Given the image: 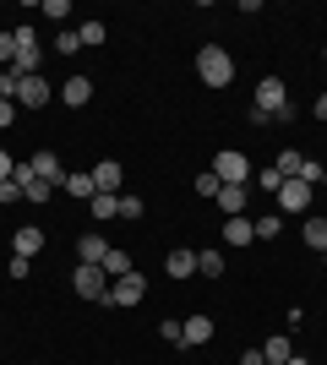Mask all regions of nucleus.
I'll list each match as a JSON object with an SVG mask.
<instances>
[{
	"mask_svg": "<svg viewBox=\"0 0 327 365\" xmlns=\"http://www.w3.org/2000/svg\"><path fill=\"white\" fill-rule=\"evenodd\" d=\"M197 76H202L207 88H229V82H234V61H229V49L207 44L202 55H197Z\"/></svg>",
	"mask_w": 327,
	"mask_h": 365,
	"instance_id": "nucleus-1",
	"label": "nucleus"
},
{
	"mask_svg": "<svg viewBox=\"0 0 327 365\" xmlns=\"http://www.w3.org/2000/svg\"><path fill=\"white\" fill-rule=\"evenodd\" d=\"M311 191H316V185H306V180H284L279 191H273V202H279V218L311 213Z\"/></svg>",
	"mask_w": 327,
	"mask_h": 365,
	"instance_id": "nucleus-2",
	"label": "nucleus"
},
{
	"mask_svg": "<svg viewBox=\"0 0 327 365\" xmlns=\"http://www.w3.org/2000/svg\"><path fill=\"white\" fill-rule=\"evenodd\" d=\"M213 175H218L224 185H251V158H246L240 148H224V153L213 158Z\"/></svg>",
	"mask_w": 327,
	"mask_h": 365,
	"instance_id": "nucleus-3",
	"label": "nucleus"
},
{
	"mask_svg": "<svg viewBox=\"0 0 327 365\" xmlns=\"http://www.w3.org/2000/svg\"><path fill=\"white\" fill-rule=\"evenodd\" d=\"M71 284H77V294H82V300H104V294H109V273L98 267V262H77Z\"/></svg>",
	"mask_w": 327,
	"mask_h": 365,
	"instance_id": "nucleus-4",
	"label": "nucleus"
},
{
	"mask_svg": "<svg viewBox=\"0 0 327 365\" xmlns=\"http://www.w3.org/2000/svg\"><path fill=\"white\" fill-rule=\"evenodd\" d=\"M142 294H147V278L137 273V267H131V273L125 278H115V284H109V294H104V305H142Z\"/></svg>",
	"mask_w": 327,
	"mask_h": 365,
	"instance_id": "nucleus-5",
	"label": "nucleus"
},
{
	"mask_svg": "<svg viewBox=\"0 0 327 365\" xmlns=\"http://www.w3.org/2000/svg\"><path fill=\"white\" fill-rule=\"evenodd\" d=\"M256 109H262V115H284V109H289L284 76H262V82H256Z\"/></svg>",
	"mask_w": 327,
	"mask_h": 365,
	"instance_id": "nucleus-6",
	"label": "nucleus"
},
{
	"mask_svg": "<svg viewBox=\"0 0 327 365\" xmlns=\"http://www.w3.org/2000/svg\"><path fill=\"white\" fill-rule=\"evenodd\" d=\"M49 93H55V88H49L44 76H22V82H16V98H11V104H16V109H38V104H49Z\"/></svg>",
	"mask_w": 327,
	"mask_h": 365,
	"instance_id": "nucleus-7",
	"label": "nucleus"
},
{
	"mask_svg": "<svg viewBox=\"0 0 327 365\" xmlns=\"http://www.w3.org/2000/svg\"><path fill=\"white\" fill-rule=\"evenodd\" d=\"M28 164H33V175H38V180H44V185H55V191H61V185H66V169H61V158H55V153H49V148H38V153H33V158H28Z\"/></svg>",
	"mask_w": 327,
	"mask_h": 365,
	"instance_id": "nucleus-8",
	"label": "nucleus"
},
{
	"mask_svg": "<svg viewBox=\"0 0 327 365\" xmlns=\"http://www.w3.org/2000/svg\"><path fill=\"white\" fill-rule=\"evenodd\" d=\"M218 213L224 218H246V202H251V185H224V191H218Z\"/></svg>",
	"mask_w": 327,
	"mask_h": 365,
	"instance_id": "nucleus-9",
	"label": "nucleus"
},
{
	"mask_svg": "<svg viewBox=\"0 0 327 365\" xmlns=\"http://www.w3.org/2000/svg\"><path fill=\"white\" fill-rule=\"evenodd\" d=\"M38 251H44V229L28 224V229H16V235H11V257H28V262H33Z\"/></svg>",
	"mask_w": 327,
	"mask_h": 365,
	"instance_id": "nucleus-10",
	"label": "nucleus"
},
{
	"mask_svg": "<svg viewBox=\"0 0 327 365\" xmlns=\"http://www.w3.org/2000/svg\"><path fill=\"white\" fill-rule=\"evenodd\" d=\"M180 327H186V344H180V349H202L207 338H213V322L207 317H186Z\"/></svg>",
	"mask_w": 327,
	"mask_h": 365,
	"instance_id": "nucleus-11",
	"label": "nucleus"
},
{
	"mask_svg": "<svg viewBox=\"0 0 327 365\" xmlns=\"http://www.w3.org/2000/svg\"><path fill=\"white\" fill-rule=\"evenodd\" d=\"M93 185H98V191H109V197H120V164L104 158V164L93 169Z\"/></svg>",
	"mask_w": 327,
	"mask_h": 365,
	"instance_id": "nucleus-12",
	"label": "nucleus"
},
{
	"mask_svg": "<svg viewBox=\"0 0 327 365\" xmlns=\"http://www.w3.org/2000/svg\"><path fill=\"white\" fill-rule=\"evenodd\" d=\"M61 98H66V104H71V109H82V104H88V98H93V82H88V76H71V82H66V88H61Z\"/></svg>",
	"mask_w": 327,
	"mask_h": 365,
	"instance_id": "nucleus-13",
	"label": "nucleus"
},
{
	"mask_svg": "<svg viewBox=\"0 0 327 365\" xmlns=\"http://www.w3.org/2000/svg\"><path fill=\"white\" fill-rule=\"evenodd\" d=\"M88 213H93L98 224H109V218H120V197H109V191H98V197L88 202Z\"/></svg>",
	"mask_w": 327,
	"mask_h": 365,
	"instance_id": "nucleus-14",
	"label": "nucleus"
},
{
	"mask_svg": "<svg viewBox=\"0 0 327 365\" xmlns=\"http://www.w3.org/2000/svg\"><path fill=\"white\" fill-rule=\"evenodd\" d=\"M251 235H256V240H279V235H284V218H279V213L251 218Z\"/></svg>",
	"mask_w": 327,
	"mask_h": 365,
	"instance_id": "nucleus-15",
	"label": "nucleus"
},
{
	"mask_svg": "<svg viewBox=\"0 0 327 365\" xmlns=\"http://www.w3.org/2000/svg\"><path fill=\"white\" fill-rule=\"evenodd\" d=\"M224 240L229 245H251L256 235H251V218H224Z\"/></svg>",
	"mask_w": 327,
	"mask_h": 365,
	"instance_id": "nucleus-16",
	"label": "nucleus"
},
{
	"mask_svg": "<svg viewBox=\"0 0 327 365\" xmlns=\"http://www.w3.org/2000/svg\"><path fill=\"white\" fill-rule=\"evenodd\" d=\"M197 273H202V278H224V251H213V245L197 251Z\"/></svg>",
	"mask_w": 327,
	"mask_h": 365,
	"instance_id": "nucleus-17",
	"label": "nucleus"
},
{
	"mask_svg": "<svg viewBox=\"0 0 327 365\" xmlns=\"http://www.w3.org/2000/svg\"><path fill=\"white\" fill-rule=\"evenodd\" d=\"M164 267H170V278H191V273H197V251H170Z\"/></svg>",
	"mask_w": 327,
	"mask_h": 365,
	"instance_id": "nucleus-18",
	"label": "nucleus"
},
{
	"mask_svg": "<svg viewBox=\"0 0 327 365\" xmlns=\"http://www.w3.org/2000/svg\"><path fill=\"white\" fill-rule=\"evenodd\" d=\"M77 257H82V262H104V257H109V240H104V235H82Z\"/></svg>",
	"mask_w": 327,
	"mask_h": 365,
	"instance_id": "nucleus-19",
	"label": "nucleus"
},
{
	"mask_svg": "<svg viewBox=\"0 0 327 365\" xmlns=\"http://www.w3.org/2000/svg\"><path fill=\"white\" fill-rule=\"evenodd\" d=\"M300 240L311 245V251H327V218H306V229H300Z\"/></svg>",
	"mask_w": 327,
	"mask_h": 365,
	"instance_id": "nucleus-20",
	"label": "nucleus"
},
{
	"mask_svg": "<svg viewBox=\"0 0 327 365\" xmlns=\"http://www.w3.org/2000/svg\"><path fill=\"white\" fill-rule=\"evenodd\" d=\"M61 191H71V197H82V202H93V197H98L93 175H66V185H61Z\"/></svg>",
	"mask_w": 327,
	"mask_h": 365,
	"instance_id": "nucleus-21",
	"label": "nucleus"
},
{
	"mask_svg": "<svg viewBox=\"0 0 327 365\" xmlns=\"http://www.w3.org/2000/svg\"><path fill=\"white\" fill-rule=\"evenodd\" d=\"M98 267H104V273H109V278H125V273H131V257H125L120 245H109V257H104V262H98Z\"/></svg>",
	"mask_w": 327,
	"mask_h": 365,
	"instance_id": "nucleus-22",
	"label": "nucleus"
},
{
	"mask_svg": "<svg viewBox=\"0 0 327 365\" xmlns=\"http://www.w3.org/2000/svg\"><path fill=\"white\" fill-rule=\"evenodd\" d=\"M289 354H295V344H289V338H267V344H262V360H267V365H284Z\"/></svg>",
	"mask_w": 327,
	"mask_h": 365,
	"instance_id": "nucleus-23",
	"label": "nucleus"
},
{
	"mask_svg": "<svg viewBox=\"0 0 327 365\" xmlns=\"http://www.w3.org/2000/svg\"><path fill=\"white\" fill-rule=\"evenodd\" d=\"M77 38H82L88 49H98V44L109 38V28H104V22H82V28H77Z\"/></svg>",
	"mask_w": 327,
	"mask_h": 365,
	"instance_id": "nucleus-24",
	"label": "nucleus"
},
{
	"mask_svg": "<svg viewBox=\"0 0 327 365\" xmlns=\"http://www.w3.org/2000/svg\"><path fill=\"white\" fill-rule=\"evenodd\" d=\"M38 16H49V22H66V16H71V6H66V0H44V6H38Z\"/></svg>",
	"mask_w": 327,
	"mask_h": 365,
	"instance_id": "nucleus-25",
	"label": "nucleus"
},
{
	"mask_svg": "<svg viewBox=\"0 0 327 365\" xmlns=\"http://www.w3.org/2000/svg\"><path fill=\"white\" fill-rule=\"evenodd\" d=\"M197 191H202V197H218V191H224V180H218L213 169H202V175H197Z\"/></svg>",
	"mask_w": 327,
	"mask_h": 365,
	"instance_id": "nucleus-26",
	"label": "nucleus"
},
{
	"mask_svg": "<svg viewBox=\"0 0 327 365\" xmlns=\"http://www.w3.org/2000/svg\"><path fill=\"white\" fill-rule=\"evenodd\" d=\"M147 207H142V197H131V191H120V218H142Z\"/></svg>",
	"mask_w": 327,
	"mask_h": 365,
	"instance_id": "nucleus-27",
	"label": "nucleus"
},
{
	"mask_svg": "<svg viewBox=\"0 0 327 365\" xmlns=\"http://www.w3.org/2000/svg\"><path fill=\"white\" fill-rule=\"evenodd\" d=\"M158 338H164V344H186V327H180V322H158Z\"/></svg>",
	"mask_w": 327,
	"mask_h": 365,
	"instance_id": "nucleus-28",
	"label": "nucleus"
},
{
	"mask_svg": "<svg viewBox=\"0 0 327 365\" xmlns=\"http://www.w3.org/2000/svg\"><path fill=\"white\" fill-rule=\"evenodd\" d=\"M16 82H22V76H16L11 66H0V98H16Z\"/></svg>",
	"mask_w": 327,
	"mask_h": 365,
	"instance_id": "nucleus-29",
	"label": "nucleus"
},
{
	"mask_svg": "<svg viewBox=\"0 0 327 365\" xmlns=\"http://www.w3.org/2000/svg\"><path fill=\"white\" fill-rule=\"evenodd\" d=\"M16 61V33H0V66Z\"/></svg>",
	"mask_w": 327,
	"mask_h": 365,
	"instance_id": "nucleus-30",
	"label": "nucleus"
},
{
	"mask_svg": "<svg viewBox=\"0 0 327 365\" xmlns=\"http://www.w3.org/2000/svg\"><path fill=\"white\" fill-rule=\"evenodd\" d=\"M256 185H262V191H279L284 175H279V169H262V175H256Z\"/></svg>",
	"mask_w": 327,
	"mask_h": 365,
	"instance_id": "nucleus-31",
	"label": "nucleus"
},
{
	"mask_svg": "<svg viewBox=\"0 0 327 365\" xmlns=\"http://www.w3.org/2000/svg\"><path fill=\"white\" fill-rule=\"evenodd\" d=\"M77 49H82V38H77L71 28H66V33H61V55H77Z\"/></svg>",
	"mask_w": 327,
	"mask_h": 365,
	"instance_id": "nucleus-32",
	"label": "nucleus"
},
{
	"mask_svg": "<svg viewBox=\"0 0 327 365\" xmlns=\"http://www.w3.org/2000/svg\"><path fill=\"white\" fill-rule=\"evenodd\" d=\"M0 202H22V185H16V180H0Z\"/></svg>",
	"mask_w": 327,
	"mask_h": 365,
	"instance_id": "nucleus-33",
	"label": "nucleus"
},
{
	"mask_svg": "<svg viewBox=\"0 0 327 365\" xmlns=\"http://www.w3.org/2000/svg\"><path fill=\"white\" fill-rule=\"evenodd\" d=\"M11 175H16V158H11L6 148H0V180H11Z\"/></svg>",
	"mask_w": 327,
	"mask_h": 365,
	"instance_id": "nucleus-34",
	"label": "nucleus"
},
{
	"mask_svg": "<svg viewBox=\"0 0 327 365\" xmlns=\"http://www.w3.org/2000/svg\"><path fill=\"white\" fill-rule=\"evenodd\" d=\"M11 120H16V104H11V98H0V131H6Z\"/></svg>",
	"mask_w": 327,
	"mask_h": 365,
	"instance_id": "nucleus-35",
	"label": "nucleus"
},
{
	"mask_svg": "<svg viewBox=\"0 0 327 365\" xmlns=\"http://www.w3.org/2000/svg\"><path fill=\"white\" fill-rule=\"evenodd\" d=\"M240 365H267V360H262V349H246V354H240Z\"/></svg>",
	"mask_w": 327,
	"mask_h": 365,
	"instance_id": "nucleus-36",
	"label": "nucleus"
},
{
	"mask_svg": "<svg viewBox=\"0 0 327 365\" xmlns=\"http://www.w3.org/2000/svg\"><path fill=\"white\" fill-rule=\"evenodd\" d=\"M311 115H316V120H327V93H322V98L311 104Z\"/></svg>",
	"mask_w": 327,
	"mask_h": 365,
	"instance_id": "nucleus-37",
	"label": "nucleus"
},
{
	"mask_svg": "<svg viewBox=\"0 0 327 365\" xmlns=\"http://www.w3.org/2000/svg\"><path fill=\"white\" fill-rule=\"evenodd\" d=\"M284 365H311V360H300V354H289V360H284Z\"/></svg>",
	"mask_w": 327,
	"mask_h": 365,
	"instance_id": "nucleus-38",
	"label": "nucleus"
},
{
	"mask_svg": "<svg viewBox=\"0 0 327 365\" xmlns=\"http://www.w3.org/2000/svg\"><path fill=\"white\" fill-rule=\"evenodd\" d=\"M322 66H327V49H322Z\"/></svg>",
	"mask_w": 327,
	"mask_h": 365,
	"instance_id": "nucleus-39",
	"label": "nucleus"
},
{
	"mask_svg": "<svg viewBox=\"0 0 327 365\" xmlns=\"http://www.w3.org/2000/svg\"><path fill=\"white\" fill-rule=\"evenodd\" d=\"M322 262H327V251H322Z\"/></svg>",
	"mask_w": 327,
	"mask_h": 365,
	"instance_id": "nucleus-40",
	"label": "nucleus"
}]
</instances>
